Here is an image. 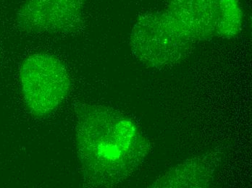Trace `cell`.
<instances>
[{
    "label": "cell",
    "mask_w": 252,
    "mask_h": 188,
    "mask_svg": "<svg viewBox=\"0 0 252 188\" xmlns=\"http://www.w3.org/2000/svg\"><path fill=\"white\" fill-rule=\"evenodd\" d=\"M136 127L110 108H77L76 145L84 180L94 186L121 181L132 170Z\"/></svg>",
    "instance_id": "6da1fadb"
},
{
    "label": "cell",
    "mask_w": 252,
    "mask_h": 188,
    "mask_svg": "<svg viewBox=\"0 0 252 188\" xmlns=\"http://www.w3.org/2000/svg\"><path fill=\"white\" fill-rule=\"evenodd\" d=\"M243 13L239 0H219L216 31L224 36H233L239 32Z\"/></svg>",
    "instance_id": "8992f818"
},
{
    "label": "cell",
    "mask_w": 252,
    "mask_h": 188,
    "mask_svg": "<svg viewBox=\"0 0 252 188\" xmlns=\"http://www.w3.org/2000/svg\"><path fill=\"white\" fill-rule=\"evenodd\" d=\"M87 0H27L17 13V23L32 33H72L81 28Z\"/></svg>",
    "instance_id": "277c9868"
},
{
    "label": "cell",
    "mask_w": 252,
    "mask_h": 188,
    "mask_svg": "<svg viewBox=\"0 0 252 188\" xmlns=\"http://www.w3.org/2000/svg\"><path fill=\"white\" fill-rule=\"evenodd\" d=\"M165 13L189 39H204L216 31L219 0H167Z\"/></svg>",
    "instance_id": "5b68a950"
},
{
    "label": "cell",
    "mask_w": 252,
    "mask_h": 188,
    "mask_svg": "<svg viewBox=\"0 0 252 188\" xmlns=\"http://www.w3.org/2000/svg\"><path fill=\"white\" fill-rule=\"evenodd\" d=\"M20 81L26 106L38 117L53 112L70 88V76L62 61L44 53L31 55L23 62Z\"/></svg>",
    "instance_id": "7a4b0ae2"
},
{
    "label": "cell",
    "mask_w": 252,
    "mask_h": 188,
    "mask_svg": "<svg viewBox=\"0 0 252 188\" xmlns=\"http://www.w3.org/2000/svg\"><path fill=\"white\" fill-rule=\"evenodd\" d=\"M191 39L164 12L143 14L130 36L133 54L144 63L167 65L181 59Z\"/></svg>",
    "instance_id": "3957f363"
}]
</instances>
